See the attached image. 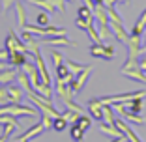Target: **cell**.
<instances>
[{
    "label": "cell",
    "mask_w": 146,
    "mask_h": 142,
    "mask_svg": "<svg viewBox=\"0 0 146 142\" xmlns=\"http://www.w3.org/2000/svg\"><path fill=\"white\" fill-rule=\"evenodd\" d=\"M26 95H28V99H30V103L39 108V112H41L43 116H51V118H58L60 116V112L52 107V103L49 101V99H43L41 95H38L36 92H28Z\"/></svg>",
    "instance_id": "6da1fadb"
},
{
    "label": "cell",
    "mask_w": 146,
    "mask_h": 142,
    "mask_svg": "<svg viewBox=\"0 0 146 142\" xmlns=\"http://www.w3.org/2000/svg\"><path fill=\"white\" fill-rule=\"evenodd\" d=\"M146 92L144 90H137V92H124V94H116V95H105V97H99V101L103 105H114V103H124V101H131V99L137 97H144Z\"/></svg>",
    "instance_id": "7a4b0ae2"
},
{
    "label": "cell",
    "mask_w": 146,
    "mask_h": 142,
    "mask_svg": "<svg viewBox=\"0 0 146 142\" xmlns=\"http://www.w3.org/2000/svg\"><path fill=\"white\" fill-rule=\"evenodd\" d=\"M90 54L94 58H103V60L111 62L114 58V47L112 45H101V43H94L90 47Z\"/></svg>",
    "instance_id": "3957f363"
},
{
    "label": "cell",
    "mask_w": 146,
    "mask_h": 142,
    "mask_svg": "<svg viewBox=\"0 0 146 142\" xmlns=\"http://www.w3.org/2000/svg\"><path fill=\"white\" fill-rule=\"evenodd\" d=\"M90 71H92V65H86L84 69H82L81 73H77L75 77H73V82L69 84V88H71V94H79V92L82 90V86L86 84V81H88V77H90Z\"/></svg>",
    "instance_id": "277c9868"
},
{
    "label": "cell",
    "mask_w": 146,
    "mask_h": 142,
    "mask_svg": "<svg viewBox=\"0 0 146 142\" xmlns=\"http://www.w3.org/2000/svg\"><path fill=\"white\" fill-rule=\"evenodd\" d=\"M4 49H6L8 52H13V51L28 52V51H26V45L23 43V41H21V39H19L15 34H13V30H9V36L6 38V41H4Z\"/></svg>",
    "instance_id": "5b68a950"
},
{
    "label": "cell",
    "mask_w": 146,
    "mask_h": 142,
    "mask_svg": "<svg viewBox=\"0 0 146 142\" xmlns=\"http://www.w3.org/2000/svg\"><path fill=\"white\" fill-rule=\"evenodd\" d=\"M34 62H36V67H38L39 75H41V82H45V84L51 86V75H49V69H47V65H45V60H43V56H41L39 51H36Z\"/></svg>",
    "instance_id": "8992f818"
},
{
    "label": "cell",
    "mask_w": 146,
    "mask_h": 142,
    "mask_svg": "<svg viewBox=\"0 0 146 142\" xmlns=\"http://www.w3.org/2000/svg\"><path fill=\"white\" fill-rule=\"evenodd\" d=\"M109 28H111L112 36H114L120 43H127V41H129V34H127V30L124 28V24H122V22H112V21H109Z\"/></svg>",
    "instance_id": "52a82bcc"
},
{
    "label": "cell",
    "mask_w": 146,
    "mask_h": 142,
    "mask_svg": "<svg viewBox=\"0 0 146 142\" xmlns=\"http://www.w3.org/2000/svg\"><path fill=\"white\" fill-rule=\"evenodd\" d=\"M114 125H116V127H118V129H120L122 133L125 135V138H127V142H142L141 138H139V135L135 133V131L131 129V127H129V125L125 124L124 120H120V118H116V120H114Z\"/></svg>",
    "instance_id": "ba28073f"
},
{
    "label": "cell",
    "mask_w": 146,
    "mask_h": 142,
    "mask_svg": "<svg viewBox=\"0 0 146 142\" xmlns=\"http://www.w3.org/2000/svg\"><path fill=\"white\" fill-rule=\"evenodd\" d=\"M43 125H41V122H39V124H36V125H32L30 129H26V131H23L21 135H19L17 138H15V142H23V140H28L30 142L32 138H36V137H39V135L43 133Z\"/></svg>",
    "instance_id": "9c48e42d"
},
{
    "label": "cell",
    "mask_w": 146,
    "mask_h": 142,
    "mask_svg": "<svg viewBox=\"0 0 146 142\" xmlns=\"http://www.w3.org/2000/svg\"><path fill=\"white\" fill-rule=\"evenodd\" d=\"M30 60V54L28 52H21V51H13V52H8V62L13 65V67H23V64L25 62ZM34 62V60H32Z\"/></svg>",
    "instance_id": "30bf717a"
},
{
    "label": "cell",
    "mask_w": 146,
    "mask_h": 142,
    "mask_svg": "<svg viewBox=\"0 0 146 142\" xmlns=\"http://www.w3.org/2000/svg\"><path fill=\"white\" fill-rule=\"evenodd\" d=\"M54 90L56 94H58V97L62 99V101H66V99H71V88H69V84L64 81V79H56L54 82Z\"/></svg>",
    "instance_id": "8fae6325"
},
{
    "label": "cell",
    "mask_w": 146,
    "mask_h": 142,
    "mask_svg": "<svg viewBox=\"0 0 146 142\" xmlns=\"http://www.w3.org/2000/svg\"><path fill=\"white\" fill-rule=\"evenodd\" d=\"M88 110H90L94 120H98V122L103 120V103L99 99H90L88 101Z\"/></svg>",
    "instance_id": "7c38bea8"
},
{
    "label": "cell",
    "mask_w": 146,
    "mask_h": 142,
    "mask_svg": "<svg viewBox=\"0 0 146 142\" xmlns=\"http://www.w3.org/2000/svg\"><path fill=\"white\" fill-rule=\"evenodd\" d=\"M25 90L17 84H9L8 86V97H9V103H23V97H25Z\"/></svg>",
    "instance_id": "4fadbf2b"
},
{
    "label": "cell",
    "mask_w": 146,
    "mask_h": 142,
    "mask_svg": "<svg viewBox=\"0 0 146 142\" xmlns=\"http://www.w3.org/2000/svg\"><path fill=\"white\" fill-rule=\"evenodd\" d=\"M13 9H15V15H17V26L25 28L26 26V9L23 6V0H15L13 2Z\"/></svg>",
    "instance_id": "5bb4252c"
},
{
    "label": "cell",
    "mask_w": 146,
    "mask_h": 142,
    "mask_svg": "<svg viewBox=\"0 0 146 142\" xmlns=\"http://www.w3.org/2000/svg\"><path fill=\"white\" fill-rule=\"evenodd\" d=\"M21 38H23V43L26 45L28 54H30V52H32V54H36V51H39V43L34 39V36H32L28 30H23V36H21Z\"/></svg>",
    "instance_id": "9a60e30c"
},
{
    "label": "cell",
    "mask_w": 146,
    "mask_h": 142,
    "mask_svg": "<svg viewBox=\"0 0 146 142\" xmlns=\"http://www.w3.org/2000/svg\"><path fill=\"white\" fill-rule=\"evenodd\" d=\"M99 131H101L103 135H109V137H114V138L125 137V135L122 133V131L118 129L114 124H107V122H101V124H99Z\"/></svg>",
    "instance_id": "2e32d148"
},
{
    "label": "cell",
    "mask_w": 146,
    "mask_h": 142,
    "mask_svg": "<svg viewBox=\"0 0 146 142\" xmlns=\"http://www.w3.org/2000/svg\"><path fill=\"white\" fill-rule=\"evenodd\" d=\"M120 73L124 75V77L131 79V81H139L141 84H146V73H142L139 67H135V69H120Z\"/></svg>",
    "instance_id": "e0dca14e"
},
{
    "label": "cell",
    "mask_w": 146,
    "mask_h": 142,
    "mask_svg": "<svg viewBox=\"0 0 146 142\" xmlns=\"http://www.w3.org/2000/svg\"><path fill=\"white\" fill-rule=\"evenodd\" d=\"M43 43H47V45H58V47H77V43L69 41L66 36H54V38H47V39H43Z\"/></svg>",
    "instance_id": "ac0fdd59"
},
{
    "label": "cell",
    "mask_w": 146,
    "mask_h": 142,
    "mask_svg": "<svg viewBox=\"0 0 146 142\" xmlns=\"http://www.w3.org/2000/svg\"><path fill=\"white\" fill-rule=\"evenodd\" d=\"M28 2H30V4H34V6L43 8V11H47V13H54L56 9H58L56 0H28Z\"/></svg>",
    "instance_id": "d6986e66"
},
{
    "label": "cell",
    "mask_w": 146,
    "mask_h": 142,
    "mask_svg": "<svg viewBox=\"0 0 146 142\" xmlns=\"http://www.w3.org/2000/svg\"><path fill=\"white\" fill-rule=\"evenodd\" d=\"M13 79H17V71H15V67H8V69H4V71H0V86L11 84Z\"/></svg>",
    "instance_id": "ffe728a7"
},
{
    "label": "cell",
    "mask_w": 146,
    "mask_h": 142,
    "mask_svg": "<svg viewBox=\"0 0 146 142\" xmlns=\"http://www.w3.org/2000/svg\"><path fill=\"white\" fill-rule=\"evenodd\" d=\"M94 17L98 19L99 24H109V15H107V8H105V6L96 4V8H94Z\"/></svg>",
    "instance_id": "44dd1931"
},
{
    "label": "cell",
    "mask_w": 146,
    "mask_h": 142,
    "mask_svg": "<svg viewBox=\"0 0 146 142\" xmlns=\"http://www.w3.org/2000/svg\"><path fill=\"white\" fill-rule=\"evenodd\" d=\"M122 114V116L125 118V120L127 122H133V124H137V125H144V118L141 116V114H135V112H129V110H124V108H122V110H118Z\"/></svg>",
    "instance_id": "7402d4cb"
},
{
    "label": "cell",
    "mask_w": 146,
    "mask_h": 142,
    "mask_svg": "<svg viewBox=\"0 0 146 142\" xmlns=\"http://www.w3.org/2000/svg\"><path fill=\"white\" fill-rule=\"evenodd\" d=\"M77 15L81 19H84V21H88V22H92V24H94V9L92 8H88V6H81V8L77 9Z\"/></svg>",
    "instance_id": "603a6c76"
},
{
    "label": "cell",
    "mask_w": 146,
    "mask_h": 142,
    "mask_svg": "<svg viewBox=\"0 0 146 142\" xmlns=\"http://www.w3.org/2000/svg\"><path fill=\"white\" fill-rule=\"evenodd\" d=\"M17 81H19V86L25 90V94H28V92H34V88H32L30 84V79H28V75L23 71V73H17Z\"/></svg>",
    "instance_id": "cb8c5ba5"
},
{
    "label": "cell",
    "mask_w": 146,
    "mask_h": 142,
    "mask_svg": "<svg viewBox=\"0 0 146 142\" xmlns=\"http://www.w3.org/2000/svg\"><path fill=\"white\" fill-rule=\"evenodd\" d=\"M98 34H99V38H101V43H103V41H109L111 38H114L112 32H111V28H109V24H99Z\"/></svg>",
    "instance_id": "d4e9b609"
},
{
    "label": "cell",
    "mask_w": 146,
    "mask_h": 142,
    "mask_svg": "<svg viewBox=\"0 0 146 142\" xmlns=\"http://www.w3.org/2000/svg\"><path fill=\"white\" fill-rule=\"evenodd\" d=\"M116 116H114V110H112V105H103V120L101 122H107V124H114Z\"/></svg>",
    "instance_id": "484cf974"
},
{
    "label": "cell",
    "mask_w": 146,
    "mask_h": 142,
    "mask_svg": "<svg viewBox=\"0 0 146 142\" xmlns=\"http://www.w3.org/2000/svg\"><path fill=\"white\" fill-rule=\"evenodd\" d=\"M82 135H84V131H82L77 124H71V129H69V137H71L75 142H82Z\"/></svg>",
    "instance_id": "4316f807"
},
{
    "label": "cell",
    "mask_w": 146,
    "mask_h": 142,
    "mask_svg": "<svg viewBox=\"0 0 146 142\" xmlns=\"http://www.w3.org/2000/svg\"><path fill=\"white\" fill-rule=\"evenodd\" d=\"M60 116L64 118V120L68 122V124H75V122L79 120V116H81V114H79V112H75V110H71V108H68V110L62 112Z\"/></svg>",
    "instance_id": "83f0119b"
},
{
    "label": "cell",
    "mask_w": 146,
    "mask_h": 142,
    "mask_svg": "<svg viewBox=\"0 0 146 142\" xmlns=\"http://www.w3.org/2000/svg\"><path fill=\"white\" fill-rule=\"evenodd\" d=\"M64 64L68 65V69H69V73H71V75H77V73H81L82 69L86 67V65H82V64H77V62H73V60H66Z\"/></svg>",
    "instance_id": "f1b7e54d"
},
{
    "label": "cell",
    "mask_w": 146,
    "mask_h": 142,
    "mask_svg": "<svg viewBox=\"0 0 146 142\" xmlns=\"http://www.w3.org/2000/svg\"><path fill=\"white\" fill-rule=\"evenodd\" d=\"M75 124H77L82 131H86V129H90V125H92V118H90V116H86V114H81V116H79V120L75 122Z\"/></svg>",
    "instance_id": "f546056e"
},
{
    "label": "cell",
    "mask_w": 146,
    "mask_h": 142,
    "mask_svg": "<svg viewBox=\"0 0 146 142\" xmlns=\"http://www.w3.org/2000/svg\"><path fill=\"white\" fill-rule=\"evenodd\" d=\"M69 75H71V73H69L68 65H66L64 62H62V64H58V65H56V79H64V81H66V79H68Z\"/></svg>",
    "instance_id": "4dcf8cb0"
},
{
    "label": "cell",
    "mask_w": 146,
    "mask_h": 142,
    "mask_svg": "<svg viewBox=\"0 0 146 142\" xmlns=\"http://www.w3.org/2000/svg\"><path fill=\"white\" fill-rule=\"evenodd\" d=\"M105 8H107L109 21H112V22H122V15L114 9V6H105Z\"/></svg>",
    "instance_id": "1f68e13d"
},
{
    "label": "cell",
    "mask_w": 146,
    "mask_h": 142,
    "mask_svg": "<svg viewBox=\"0 0 146 142\" xmlns=\"http://www.w3.org/2000/svg\"><path fill=\"white\" fill-rule=\"evenodd\" d=\"M49 19H51V17H49L47 11H39L38 15H36V24L45 28V26H49Z\"/></svg>",
    "instance_id": "d6a6232c"
},
{
    "label": "cell",
    "mask_w": 146,
    "mask_h": 142,
    "mask_svg": "<svg viewBox=\"0 0 146 142\" xmlns=\"http://www.w3.org/2000/svg\"><path fill=\"white\" fill-rule=\"evenodd\" d=\"M66 127H68V122H66L62 116H58V118H54V120H52V129H54V131L62 133Z\"/></svg>",
    "instance_id": "836d02e7"
},
{
    "label": "cell",
    "mask_w": 146,
    "mask_h": 142,
    "mask_svg": "<svg viewBox=\"0 0 146 142\" xmlns=\"http://www.w3.org/2000/svg\"><path fill=\"white\" fill-rule=\"evenodd\" d=\"M62 103H64V105H66L68 108H71V110L79 112V114H84V108H82L81 105H77L75 101H71V99H66V101H62Z\"/></svg>",
    "instance_id": "e575fe53"
},
{
    "label": "cell",
    "mask_w": 146,
    "mask_h": 142,
    "mask_svg": "<svg viewBox=\"0 0 146 142\" xmlns=\"http://www.w3.org/2000/svg\"><path fill=\"white\" fill-rule=\"evenodd\" d=\"M86 34H88V36L92 38V41H94V43H101V38H99L98 30L94 28V24H90L88 28H86Z\"/></svg>",
    "instance_id": "d590c367"
},
{
    "label": "cell",
    "mask_w": 146,
    "mask_h": 142,
    "mask_svg": "<svg viewBox=\"0 0 146 142\" xmlns=\"http://www.w3.org/2000/svg\"><path fill=\"white\" fill-rule=\"evenodd\" d=\"M9 103V97H8V88H2L0 86V107Z\"/></svg>",
    "instance_id": "8d00e7d4"
},
{
    "label": "cell",
    "mask_w": 146,
    "mask_h": 142,
    "mask_svg": "<svg viewBox=\"0 0 146 142\" xmlns=\"http://www.w3.org/2000/svg\"><path fill=\"white\" fill-rule=\"evenodd\" d=\"M52 120H54V118L43 116V114H41V125H43V129H45V131H47V129H52Z\"/></svg>",
    "instance_id": "74e56055"
},
{
    "label": "cell",
    "mask_w": 146,
    "mask_h": 142,
    "mask_svg": "<svg viewBox=\"0 0 146 142\" xmlns=\"http://www.w3.org/2000/svg\"><path fill=\"white\" fill-rule=\"evenodd\" d=\"M51 56H52V60H54V65H58V64H62V62H64V56H62L58 51H52Z\"/></svg>",
    "instance_id": "f35d334b"
},
{
    "label": "cell",
    "mask_w": 146,
    "mask_h": 142,
    "mask_svg": "<svg viewBox=\"0 0 146 142\" xmlns=\"http://www.w3.org/2000/svg\"><path fill=\"white\" fill-rule=\"evenodd\" d=\"M90 24H92V22L84 21V19H81V17H77V21H75V26H79V28H82V30H86Z\"/></svg>",
    "instance_id": "ab89813d"
},
{
    "label": "cell",
    "mask_w": 146,
    "mask_h": 142,
    "mask_svg": "<svg viewBox=\"0 0 146 142\" xmlns=\"http://www.w3.org/2000/svg\"><path fill=\"white\" fill-rule=\"evenodd\" d=\"M13 2L15 0H2V9H9L13 6Z\"/></svg>",
    "instance_id": "60d3db41"
},
{
    "label": "cell",
    "mask_w": 146,
    "mask_h": 142,
    "mask_svg": "<svg viewBox=\"0 0 146 142\" xmlns=\"http://www.w3.org/2000/svg\"><path fill=\"white\" fill-rule=\"evenodd\" d=\"M139 69H141L142 73H146V58H141V60H139Z\"/></svg>",
    "instance_id": "b9f144b4"
},
{
    "label": "cell",
    "mask_w": 146,
    "mask_h": 142,
    "mask_svg": "<svg viewBox=\"0 0 146 142\" xmlns=\"http://www.w3.org/2000/svg\"><path fill=\"white\" fill-rule=\"evenodd\" d=\"M8 60H0V71H4V69H8V64H6Z\"/></svg>",
    "instance_id": "7bdbcfd3"
},
{
    "label": "cell",
    "mask_w": 146,
    "mask_h": 142,
    "mask_svg": "<svg viewBox=\"0 0 146 142\" xmlns=\"http://www.w3.org/2000/svg\"><path fill=\"white\" fill-rule=\"evenodd\" d=\"M112 142H127V138H125V137H120V138H114Z\"/></svg>",
    "instance_id": "ee69618b"
},
{
    "label": "cell",
    "mask_w": 146,
    "mask_h": 142,
    "mask_svg": "<svg viewBox=\"0 0 146 142\" xmlns=\"http://www.w3.org/2000/svg\"><path fill=\"white\" fill-rule=\"evenodd\" d=\"M8 140V137H4V135H2V137H0V142H6Z\"/></svg>",
    "instance_id": "f6af8a7d"
},
{
    "label": "cell",
    "mask_w": 146,
    "mask_h": 142,
    "mask_svg": "<svg viewBox=\"0 0 146 142\" xmlns=\"http://www.w3.org/2000/svg\"><path fill=\"white\" fill-rule=\"evenodd\" d=\"M116 2H120V4H127L129 0H116Z\"/></svg>",
    "instance_id": "bcb514c9"
},
{
    "label": "cell",
    "mask_w": 146,
    "mask_h": 142,
    "mask_svg": "<svg viewBox=\"0 0 146 142\" xmlns=\"http://www.w3.org/2000/svg\"><path fill=\"white\" fill-rule=\"evenodd\" d=\"M66 2H71V4H73V2H77V0H66Z\"/></svg>",
    "instance_id": "7dc6e473"
},
{
    "label": "cell",
    "mask_w": 146,
    "mask_h": 142,
    "mask_svg": "<svg viewBox=\"0 0 146 142\" xmlns=\"http://www.w3.org/2000/svg\"><path fill=\"white\" fill-rule=\"evenodd\" d=\"M0 11H2V4H0Z\"/></svg>",
    "instance_id": "c3c4849f"
},
{
    "label": "cell",
    "mask_w": 146,
    "mask_h": 142,
    "mask_svg": "<svg viewBox=\"0 0 146 142\" xmlns=\"http://www.w3.org/2000/svg\"><path fill=\"white\" fill-rule=\"evenodd\" d=\"M23 142H28V140H23Z\"/></svg>",
    "instance_id": "681fc988"
}]
</instances>
